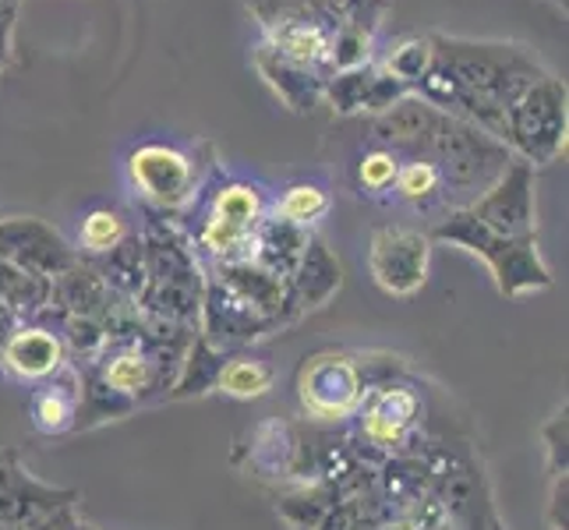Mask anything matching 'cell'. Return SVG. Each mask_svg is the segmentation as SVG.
Listing matches in <instances>:
<instances>
[{"instance_id": "6da1fadb", "label": "cell", "mask_w": 569, "mask_h": 530, "mask_svg": "<svg viewBox=\"0 0 569 530\" xmlns=\"http://www.w3.org/2000/svg\"><path fill=\"white\" fill-rule=\"evenodd\" d=\"M428 36L436 47V64L425 74V82H418L415 96L502 142L506 110L523 89L548 74L541 57L509 39H467L446 32Z\"/></svg>"}, {"instance_id": "7a4b0ae2", "label": "cell", "mask_w": 569, "mask_h": 530, "mask_svg": "<svg viewBox=\"0 0 569 530\" xmlns=\"http://www.w3.org/2000/svg\"><path fill=\"white\" fill-rule=\"evenodd\" d=\"M139 238L146 248V290L134 304L152 319L199 332L206 269L191 248L184 223L149 209H139Z\"/></svg>"}, {"instance_id": "3957f363", "label": "cell", "mask_w": 569, "mask_h": 530, "mask_svg": "<svg viewBox=\"0 0 569 530\" xmlns=\"http://www.w3.org/2000/svg\"><path fill=\"white\" fill-rule=\"evenodd\" d=\"M191 212L199 216V223H194V230H188V238L206 269V266L248 259L254 230H259L269 216V202H266V191L251 181H230V177H216L212 181L209 177L206 188L199 191V199H194V206L181 220H188Z\"/></svg>"}, {"instance_id": "277c9868", "label": "cell", "mask_w": 569, "mask_h": 530, "mask_svg": "<svg viewBox=\"0 0 569 530\" xmlns=\"http://www.w3.org/2000/svg\"><path fill=\"white\" fill-rule=\"evenodd\" d=\"M428 238L481 259L502 298H527V293H541L552 287V269L541 259L538 238H502V233L475 220L470 209H449L446 216H439Z\"/></svg>"}, {"instance_id": "5b68a950", "label": "cell", "mask_w": 569, "mask_h": 530, "mask_svg": "<svg viewBox=\"0 0 569 530\" xmlns=\"http://www.w3.org/2000/svg\"><path fill=\"white\" fill-rule=\"evenodd\" d=\"M415 156H428V160L439 167L449 206L453 209H463L475 202L478 194L509 167V160H513V152H509L499 139H492L488 131L460 121V117H449V113H439L428 142Z\"/></svg>"}, {"instance_id": "8992f818", "label": "cell", "mask_w": 569, "mask_h": 530, "mask_svg": "<svg viewBox=\"0 0 569 530\" xmlns=\"http://www.w3.org/2000/svg\"><path fill=\"white\" fill-rule=\"evenodd\" d=\"M350 421H355L347 431L350 446L358 449V457L365 463L379 467L386 457L418 453V439L425 424V397L415 382H407V376L392 379L379 389H371Z\"/></svg>"}, {"instance_id": "52a82bcc", "label": "cell", "mask_w": 569, "mask_h": 530, "mask_svg": "<svg viewBox=\"0 0 569 530\" xmlns=\"http://www.w3.org/2000/svg\"><path fill=\"white\" fill-rule=\"evenodd\" d=\"M569 134V92L559 74H541L523 89L502 121V146L531 167L559 163Z\"/></svg>"}, {"instance_id": "ba28073f", "label": "cell", "mask_w": 569, "mask_h": 530, "mask_svg": "<svg viewBox=\"0 0 569 530\" xmlns=\"http://www.w3.org/2000/svg\"><path fill=\"white\" fill-rule=\"evenodd\" d=\"M212 177V163H202L199 152H184L167 142H142L128 152V184L139 199V209L163 212L181 220L194 206L199 191Z\"/></svg>"}, {"instance_id": "9c48e42d", "label": "cell", "mask_w": 569, "mask_h": 530, "mask_svg": "<svg viewBox=\"0 0 569 530\" xmlns=\"http://www.w3.org/2000/svg\"><path fill=\"white\" fill-rule=\"evenodd\" d=\"M418 453L428 467L431 492L439 496L449 523L463 530H506L496 513L485 467L463 442H425Z\"/></svg>"}, {"instance_id": "30bf717a", "label": "cell", "mask_w": 569, "mask_h": 530, "mask_svg": "<svg viewBox=\"0 0 569 530\" xmlns=\"http://www.w3.org/2000/svg\"><path fill=\"white\" fill-rule=\"evenodd\" d=\"M298 407L308 421L343 424L358 414L361 400L368 397V379L361 364V350L326 347L308 353L293 376Z\"/></svg>"}, {"instance_id": "8fae6325", "label": "cell", "mask_w": 569, "mask_h": 530, "mask_svg": "<svg viewBox=\"0 0 569 530\" xmlns=\"http://www.w3.org/2000/svg\"><path fill=\"white\" fill-rule=\"evenodd\" d=\"M78 488L39 481L22 463L18 449L0 453V527L8 530H74L78 523Z\"/></svg>"}, {"instance_id": "7c38bea8", "label": "cell", "mask_w": 569, "mask_h": 530, "mask_svg": "<svg viewBox=\"0 0 569 530\" xmlns=\"http://www.w3.org/2000/svg\"><path fill=\"white\" fill-rule=\"evenodd\" d=\"M431 269V238L428 230L382 223L371 230L368 241V272L389 298H415L428 283Z\"/></svg>"}, {"instance_id": "4fadbf2b", "label": "cell", "mask_w": 569, "mask_h": 530, "mask_svg": "<svg viewBox=\"0 0 569 530\" xmlns=\"http://www.w3.org/2000/svg\"><path fill=\"white\" fill-rule=\"evenodd\" d=\"M475 220L502 238H538V202H535V167L509 160V167L488 184L475 202L463 206Z\"/></svg>"}, {"instance_id": "5bb4252c", "label": "cell", "mask_w": 569, "mask_h": 530, "mask_svg": "<svg viewBox=\"0 0 569 530\" xmlns=\"http://www.w3.org/2000/svg\"><path fill=\"white\" fill-rule=\"evenodd\" d=\"M199 332L220 350H251V343L269 340L283 332L277 319L262 316L259 308H251L241 301L238 293L227 290L216 277L206 272V287H202V316H199Z\"/></svg>"}, {"instance_id": "9a60e30c", "label": "cell", "mask_w": 569, "mask_h": 530, "mask_svg": "<svg viewBox=\"0 0 569 530\" xmlns=\"http://www.w3.org/2000/svg\"><path fill=\"white\" fill-rule=\"evenodd\" d=\"M0 259L53 283L78 262V251L61 230L36 216H8L0 220Z\"/></svg>"}, {"instance_id": "2e32d148", "label": "cell", "mask_w": 569, "mask_h": 530, "mask_svg": "<svg viewBox=\"0 0 569 530\" xmlns=\"http://www.w3.org/2000/svg\"><path fill=\"white\" fill-rule=\"evenodd\" d=\"M68 361V350L57 337V329L43 319L18 322L14 332L0 347V371L18 386H39L50 376H57Z\"/></svg>"}, {"instance_id": "e0dca14e", "label": "cell", "mask_w": 569, "mask_h": 530, "mask_svg": "<svg viewBox=\"0 0 569 530\" xmlns=\"http://www.w3.org/2000/svg\"><path fill=\"white\" fill-rule=\"evenodd\" d=\"M248 453H251V467L259 470L262 478L298 481V484L316 481V470H311V449L301 439V431L287 421H262L251 431Z\"/></svg>"}, {"instance_id": "ac0fdd59", "label": "cell", "mask_w": 569, "mask_h": 530, "mask_svg": "<svg viewBox=\"0 0 569 530\" xmlns=\"http://www.w3.org/2000/svg\"><path fill=\"white\" fill-rule=\"evenodd\" d=\"M209 277L220 280L227 290L238 293L241 301H248L251 308H259L262 316L277 319L283 329H290L293 322H301V316L290 304V287L287 280L272 277L262 266H254L251 259H238V262H223V266H206Z\"/></svg>"}, {"instance_id": "d6986e66", "label": "cell", "mask_w": 569, "mask_h": 530, "mask_svg": "<svg viewBox=\"0 0 569 530\" xmlns=\"http://www.w3.org/2000/svg\"><path fill=\"white\" fill-rule=\"evenodd\" d=\"M287 287H290V304L301 319L308 316V311L326 308L340 293L343 266H340L337 254H332V248L322 241L319 230L308 238L301 262H298V269H293V277L287 280Z\"/></svg>"}, {"instance_id": "ffe728a7", "label": "cell", "mask_w": 569, "mask_h": 530, "mask_svg": "<svg viewBox=\"0 0 569 530\" xmlns=\"http://www.w3.org/2000/svg\"><path fill=\"white\" fill-rule=\"evenodd\" d=\"M78 403H82V379H78L74 364H64L47 382L32 386L29 403H26L29 424L36 428V436H43V439L74 436Z\"/></svg>"}, {"instance_id": "44dd1931", "label": "cell", "mask_w": 569, "mask_h": 530, "mask_svg": "<svg viewBox=\"0 0 569 530\" xmlns=\"http://www.w3.org/2000/svg\"><path fill=\"white\" fill-rule=\"evenodd\" d=\"M251 64H254V71L262 74V82L272 92H277V100L287 110H293V113H311V110L322 103V82H326V78L319 71L287 61L283 53H277L269 43H262V39L251 50Z\"/></svg>"}, {"instance_id": "7402d4cb", "label": "cell", "mask_w": 569, "mask_h": 530, "mask_svg": "<svg viewBox=\"0 0 569 530\" xmlns=\"http://www.w3.org/2000/svg\"><path fill=\"white\" fill-rule=\"evenodd\" d=\"M311 233H316V230H301V227H293V223H287V220H280V216L269 212L262 220V227L254 230L248 259L254 266H262L266 272H272V277L290 280L293 269H298V262H301L305 244H308Z\"/></svg>"}, {"instance_id": "603a6c76", "label": "cell", "mask_w": 569, "mask_h": 530, "mask_svg": "<svg viewBox=\"0 0 569 530\" xmlns=\"http://www.w3.org/2000/svg\"><path fill=\"white\" fill-rule=\"evenodd\" d=\"M392 199L403 202L407 209L425 212V216H446L449 209V194H446V181L439 167L428 160V156H407L400 160V173L397 184H392Z\"/></svg>"}, {"instance_id": "cb8c5ba5", "label": "cell", "mask_w": 569, "mask_h": 530, "mask_svg": "<svg viewBox=\"0 0 569 530\" xmlns=\"http://www.w3.org/2000/svg\"><path fill=\"white\" fill-rule=\"evenodd\" d=\"M227 350L212 347L202 332H194L178 376H173V386L167 392V403H188V400H202L209 392H216V379H220V368H223Z\"/></svg>"}, {"instance_id": "d4e9b609", "label": "cell", "mask_w": 569, "mask_h": 530, "mask_svg": "<svg viewBox=\"0 0 569 530\" xmlns=\"http://www.w3.org/2000/svg\"><path fill=\"white\" fill-rule=\"evenodd\" d=\"M277 386V364L254 350H230L223 358L216 392L230 400H262Z\"/></svg>"}, {"instance_id": "484cf974", "label": "cell", "mask_w": 569, "mask_h": 530, "mask_svg": "<svg viewBox=\"0 0 569 530\" xmlns=\"http://www.w3.org/2000/svg\"><path fill=\"white\" fill-rule=\"evenodd\" d=\"M89 266L100 272V280L117 293V298L139 301V293L146 290V248L139 238V227H134L131 238H124L110 254L92 259Z\"/></svg>"}, {"instance_id": "4316f807", "label": "cell", "mask_w": 569, "mask_h": 530, "mask_svg": "<svg viewBox=\"0 0 569 530\" xmlns=\"http://www.w3.org/2000/svg\"><path fill=\"white\" fill-rule=\"evenodd\" d=\"M131 233H134V223L124 209L96 206L82 216V220H78L74 251H78V259H86V262L103 259V254H110L124 238H131Z\"/></svg>"}, {"instance_id": "83f0119b", "label": "cell", "mask_w": 569, "mask_h": 530, "mask_svg": "<svg viewBox=\"0 0 569 530\" xmlns=\"http://www.w3.org/2000/svg\"><path fill=\"white\" fill-rule=\"evenodd\" d=\"M397 173H400V156L389 152L386 146L371 142L368 149L358 152L355 167H350V181H355L361 199L389 202L392 199V184H397Z\"/></svg>"}, {"instance_id": "f1b7e54d", "label": "cell", "mask_w": 569, "mask_h": 530, "mask_svg": "<svg viewBox=\"0 0 569 530\" xmlns=\"http://www.w3.org/2000/svg\"><path fill=\"white\" fill-rule=\"evenodd\" d=\"M50 301V280H39L32 272L0 259V304L11 308L18 319H39Z\"/></svg>"}, {"instance_id": "f546056e", "label": "cell", "mask_w": 569, "mask_h": 530, "mask_svg": "<svg viewBox=\"0 0 569 530\" xmlns=\"http://www.w3.org/2000/svg\"><path fill=\"white\" fill-rule=\"evenodd\" d=\"M329 212H332V194L316 181H298L283 188L277 206H272V216H280V220L301 230H316Z\"/></svg>"}, {"instance_id": "4dcf8cb0", "label": "cell", "mask_w": 569, "mask_h": 530, "mask_svg": "<svg viewBox=\"0 0 569 530\" xmlns=\"http://www.w3.org/2000/svg\"><path fill=\"white\" fill-rule=\"evenodd\" d=\"M376 71H379L376 61H368L361 68H350V71H332L322 82V103H329V110L337 117L365 113V100H368V89H371Z\"/></svg>"}, {"instance_id": "1f68e13d", "label": "cell", "mask_w": 569, "mask_h": 530, "mask_svg": "<svg viewBox=\"0 0 569 530\" xmlns=\"http://www.w3.org/2000/svg\"><path fill=\"white\" fill-rule=\"evenodd\" d=\"M436 64V47H431V36H403L389 47L386 61L379 64L382 71H389L397 82H403L410 92L418 89V82H425V74Z\"/></svg>"}, {"instance_id": "d6a6232c", "label": "cell", "mask_w": 569, "mask_h": 530, "mask_svg": "<svg viewBox=\"0 0 569 530\" xmlns=\"http://www.w3.org/2000/svg\"><path fill=\"white\" fill-rule=\"evenodd\" d=\"M337 502L332 496V488H326L322 481H308V484H298L293 492H287L280 502H277V513L293 527V530H316L319 520L326 517V509Z\"/></svg>"}, {"instance_id": "836d02e7", "label": "cell", "mask_w": 569, "mask_h": 530, "mask_svg": "<svg viewBox=\"0 0 569 530\" xmlns=\"http://www.w3.org/2000/svg\"><path fill=\"white\" fill-rule=\"evenodd\" d=\"M371 47H376V32L365 29H337L329 39V74L350 71L371 61Z\"/></svg>"}, {"instance_id": "e575fe53", "label": "cell", "mask_w": 569, "mask_h": 530, "mask_svg": "<svg viewBox=\"0 0 569 530\" xmlns=\"http://www.w3.org/2000/svg\"><path fill=\"white\" fill-rule=\"evenodd\" d=\"M541 446H545L548 478L569 474V410H566V403L541 424Z\"/></svg>"}, {"instance_id": "d590c367", "label": "cell", "mask_w": 569, "mask_h": 530, "mask_svg": "<svg viewBox=\"0 0 569 530\" xmlns=\"http://www.w3.org/2000/svg\"><path fill=\"white\" fill-rule=\"evenodd\" d=\"M403 96H410V89L403 82H397L389 71H376V78H371V89H368V100H365V113L368 117H382L386 110L397 107Z\"/></svg>"}, {"instance_id": "8d00e7d4", "label": "cell", "mask_w": 569, "mask_h": 530, "mask_svg": "<svg viewBox=\"0 0 569 530\" xmlns=\"http://www.w3.org/2000/svg\"><path fill=\"white\" fill-rule=\"evenodd\" d=\"M545 527L548 530L569 527V474L552 478V492H548V506H545Z\"/></svg>"}, {"instance_id": "74e56055", "label": "cell", "mask_w": 569, "mask_h": 530, "mask_svg": "<svg viewBox=\"0 0 569 530\" xmlns=\"http://www.w3.org/2000/svg\"><path fill=\"white\" fill-rule=\"evenodd\" d=\"M14 14H18V8L0 11V74L8 71L11 57H14Z\"/></svg>"}, {"instance_id": "f35d334b", "label": "cell", "mask_w": 569, "mask_h": 530, "mask_svg": "<svg viewBox=\"0 0 569 530\" xmlns=\"http://www.w3.org/2000/svg\"><path fill=\"white\" fill-rule=\"evenodd\" d=\"M18 322H22V319H18L11 308H4V304H0V347H4V340L11 337V332H14V326H18Z\"/></svg>"}, {"instance_id": "ab89813d", "label": "cell", "mask_w": 569, "mask_h": 530, "mask_svg": "<svg viewBox=\"0 0 569 530\" xmlns=\"http://www.w3.org/2000/svg\"><path fill=\"white\" fill-rule=\"evenodd\" d=\"M446 530H463V527H446Z\"/></svg>"}, {"instance_id": "60d3db41", "label": "cell", "mask_w": 569, "mask_h": 530, "mask_svg": "<svg viewBox=\"0 0 569 530\" xmlns=\"http://www.w3.org/2000/svg\"><path fill=\"white\" fill-rule=\"evenodd\" d=\"M0 530H8V527H0Z\"/></svg>"}]
</instances>
